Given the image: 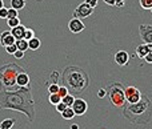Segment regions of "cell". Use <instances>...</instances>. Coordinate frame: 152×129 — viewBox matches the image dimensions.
Instances as JSON below:
<instances>
[{"label": "cell", "mask_w": 152, "mask_h": 129, "mask_svg": "<svg viewBox=\"0 0 152 129\" xmlns=\"http://www.w3.org/2000/svg\"><path fill=\"white\" fill-rule=\"evenodd\" d=\"M66 108H67L66 104H63V103H60V104H58V105H56V111H58L59 113H61V112H63Z\"/></svg>", "instance_id": "33"}, {"label": "cell", "mask_w": 152, "mask_h": 129, "mask_svg": "<svg viewBox=\"0 0 152 129\" xmlns=\"http://www.w3.org/2000/svg\"><path fill=\"white\" fill-rule=\"evenodd\" d=\"M104 3L108 5H115V0H104Z\"/></svg>", "instance_id": "38"}, {"label": "cell", "mask_w": 152, "mask_h": 129, "mask_svg": "<svg viewBox=\"0 0 152 129\" xmlns=\"http://www.w3.org/2000/svg\"><path fill=\"white\" fill-rule=\"evenodd\" d=\"M51 79L53 80V83H56V81H58V79H59V72L53 71V72H52V75H51Z\"/></svg>", "instance_id": "35"}, {"label": "cell", "mask_w": 152, "mask_h": 129, "mask_svg": "<svg viewBox=\"0 0 152 129\" xmlns=\"http://www.w3.org/2000/svg\"><path fill=\"white\" fill-rule=\"evenodd\" d=\"M7 12H8V8L5 7L0 8V19H7Z\"/></svg>", "instance_id": "32"}, {"label": "cell", "mask_w": 152, "mask_h": 129, "mask_svg": "<svg viewBox=\"0 0 152 129\" xmlns=\"http://www.w3.org/2000/svg\"><path fill=\"white\" fill-rule=\"evenodd\" d=\"M84 3H87V4H88L91 8H96V7H97V3H99V0H86Z\"/></svg>", "instance_id": "31"}, {"label": "cell", "mask_w": 152, "mask_h": 129, "mask_svg": "<svg viewBox=\"0 0 152 129\" xmlns=\"http://www.w3.org/2000/svg\"><path fill=\"white\" fill-rule=\"evenodd\" d=\"M13 56H15L16 59H23L24 57V52H23V51H19L18 49L15 53H13Z\"/></svg>", "instance_id": "34"}, {"label": "cell", "mask_w": 152, "mask_h": 129, "mask_svg": "<svg viewBox=\"0 0 152 129\" xmlns=\"http://www.w3.org/2000/svg\"><path fill=\"white\" fill-rule=\"evenodd\" d=\"M135 53H136V56L139 59H144L145 55L148 53L147 47H145V43H144V44H139V45H137L136 49H135Z\"/></svg>", "instance_id": "15"}, {"label": "cell", "mask_w": 152, "mask_h": 129, "mask_svg": "<svg viewBox=\"0 0 152 129\" xmlns=\"http://www.w3.org/2000/svg\"><path fill=\"white\" fill-rule=\"evenodd\" d=\"M16 85L19 88H26L29 87V75L26 71H21L20 73L16 76Z\"/></svg>", "instance_id": "12"}, {"label": "cell", "mask_w": 152, "mask_h": 129, "mask_svg": "<svg viewBox=\"0 0 152 129\" xmlns=\"http://www.w3.org/2000/svg\"><path fill=\"white\" fill-rule=\"evenodd\" d=\"M3 1H4V0H3Z\"/></svg>", "instance_id": "43"}, {"label": "cell", "mask_w": 152, "mask_h": 129, "mask_svg": "<svg viewBox=\"0 0 152 129\" xmlns=\"http://www.w3.org/2000/svg\"><path fill=\"white\" fill-rule=\"evenodd\" d=\"M139 33L145 44H152V25L151 24H140Z\"/></svg>", "instance_id": "8"}, {"label": "cell", "mask_w": 152, "mask_h": 129, "mask_svg": "<svg viewBox=\"0 0 152 129\" xmlns=\"http://www.w3.org/2000/svg\"><path fill=\"white\" fill-rule=\"evenodd\" d=\"M68 93H69V92H68V89H67V88L64 87V85H63V87H60V88H59V92H58V95L60 96L61 99H63L64 96H67V95H68Z\"/></svg>", "instance_id": "29"}, {"label": "cell", "mask_w": 152, "mask_h": 129, "mask_svg": "<svg viewBox=\"0 0 152 129\" xmlns=\"http://www.w3.org/2000/svg\"><path fill=\"white\" fill-rule=\"evenodd\" d=\"M16 47H18L19 51H23L26 52L28 49V41L26 39H20V40H16Z\"/></svg>", "instance_id": "20"}, {"label": "cell", "mask_w": 152, "mask_h": 129, "mask_svg": "<svg viewBox=\"0 0 152 129\" xmlns=\"http://www.w3.org/2000/svg\"><path fill=\"white\" fill-rule=\"evenodd\" d=\"M32 37H35V31L31 28H26V32H24V39L28 41V40H31Z\"/></svg>", "instance_id": "27"}, {"label": "cell", "mask_w": 152, "mask_h": 129, "mask_svg": "<svg viewBox=\"0 0 152 129\" xmlns=\"http://www.w3.org/2000/svg\"><path fill=\"white\" fill-rule=\"evenodd\" d=\"M13 43H16V39L12 36L11 31L1 32V35H0V44H1L3 47H7V45L13 44Z\"/></svg>", "instance_id": "13"}, {"label": "cell", "mask_w": 152, "mask_h": 129, "mask_svg": "<svg viewBox=\"0 0 152 129\" xmlns=\"http://www.w3.org/2000/svg\"><path fill=\"white\" fill-rule=\"evenodd\" d=\"M123 116L132 124H147L152 116V104L147 97H142L137 103L124 105Z\"/></svg>", "instance_id": "2"}, {"label": "cell", "mask_w": 152, "mask_h": 129, "mask_svg": "<svg viewBox=\"0 0 152 129\" xmlns=\"http://www.w3.org/2000/svg\"><path fill=\"white\" fill-rule=\"evenodd\" d=\"M60 85L58 83H52L51 85H48V95H52V93H58Z\"/></svg>", "instance_id": "23"}, {"label": "cell", "mask_w": 152, "mask_h": 129, "mask_svg": "<svg viewBox=\"0 0 152 129\" xmlns=\"http://www.w3.org/2000/svg\"><path fill=\"white\" fill-rule=\"evenodd\" d=\"M5 48V52L8 53V55H13V53L18 51V47H16V43H13V44H10V45H7V47H4Z\"/></svg>", "instance_id": "25"}, {"label": "cell", "mask_w": 152, "mask_h": 129, "mask_svg": "<svg viewBox=\"0 0 152 129\" xmlns=\"http://www.w3.org/2000/svg\"><path fill=\"white\" fill-rule=\"evenodd\" d=\"M60 115H61V117H63L64 120H72L75 117V112H74V109H72L71 107H67V108L64 109Z\"/></svg>", "instance_id": "17"}, {"label": "cell", "mask_w": 152, "mask_h": 129, "mask_svg": "<svg viewBox=\"0 0 152 129\" xmlns=\"http://www.w3.org/2000/svg\"><path fill=\"white\" fill-rule=\"evenodd\" d=\"M69 128H71V129H79V125L77 124H72Z\"/></svg>", "instance_id": "40"}, {"label": "cell", "mask_w": 152, "mask_h": 129, "mask_svg": "<svg viewBox=\"0 0 152 129\" xmlns=\"http://www.w3.org/2000/svg\"><path fill=\"white\" fill-rule=\"evenodd\" d=\"M71 108L74 109L75 116H83L87 112V109H88V104H87V101L83 100V99H75Z\"/></svg>", "instance_id": "9"}, {"label": "cell", "mask_w": 152, "mask_h": 129, "mask_svg": "<svg viewBox=\"0 0 152 129\" xmlns=\"http://www.w3.org/2000/svg\"><path fill=\"white\" fill-rule=\"evenodd\" d=\"M126 4V0H115V7H123Z\"/></svg>", "instance_id": "37"}, {"label": "cell", "mask_w": 152, "mask_h": 129, "mask_svg": "<svg viewBox=\"0 0 152 129\" xmlns=\"http://www.w3.org/2000/svg\"><path fill=\"white\" fill-rule=\"evenodd\" d=\"M40 45H42V41H40L37 37H32L31 40H28V49L36 51L40 48Z\"/></svg>", "instance_id": "16"}, {"label": "cell", "mask_w": 152, "mask_h": 129, "mask_svg": "<svg viewBox=\"0 0 152 129\" xmlns=\"http://www.w3.org/2000/svg\"><path fill=\"white\" fill-rule=\"evenodd\" d=\"M24 32H26V27L21 25V24H19L15 28H11V33H12V36L15 37L16 40L24 39Z\"/></svg>", "instance_id": "14"}, {"label": "cell", "mask_w": 152, "mask_h": 129, "mask_svg": "<svg viewBox=\"0 0 152 129\" xmlns=\"http://www.w3.org/2000/svg\"><path fill=\"white\" fill-rule=\"evenodd\" d=\"M13 124H15L13 119H5L0 122V129H12Z\"/></svg>", "instance_id": "19"}, {"label": "cell", "mask_w": 152, "mask_h": 129, "mask_svg": "<svg viewBox=\"0 0 152 129\" xmlns=\"http://www.w3.org/2000/svg\"><path fill=\"white\" fill-rule=\"evenodd\" d=\"M151 12H152V8H151Z\"/></svg>", "instance_id": "42"}, {"label": "cell", "mask_w": 152, "mask_h": 129, "mask_svg": "<svg viewBox=\"0 0 152 129\" xmlns=\"http://www.w3.org/2000/svg\"><path fill=\"white\" fill-rule=\"evenodd\" d=\"M24 71L21 67L15 65V64L10 63L7 65L0 68V85L7 89H11L16 85V76Z\"/></svg>", "instance_id": "4"}, {"label": "cell", "mask_w": 152, "mask_h": 129, "mask_svg": "<svg viewBox=\"0 0 152 129\" xmlns=\"http://www.w3.org/2000/svg\"><path fill=\"white\" fill-rule=\"evenodd\" d=\"M144 60H145V63L152 64V53H147V55H145V57H144Z\"/></svg>", "instance_id": "36"}, {"label": "cell", "mask_w": 152, "mask_h": 129, "mask_svg": "<svg viewBox=\"0 0 152 129\" xmlns=\"http://www.w3.org/2000/svg\"><path fill=\"white\" fill-rule=\"evenodd\" d=\"M140 1V7L143 9H151L152 8V0H139Z\"/></svg>", "instance_id": "26"}, {"label": "cell", "mask_w": 152, "mask_h": 129, "mask_svg": "<svg viewBox=\"0 0 152 129\" xmlns=\"http://www.w3.org/2000/svg\"><path fill=\"white\" fill-rule=\"evenodd\" d=\"M4 7V1H3V0H0V8H3Z\"/></svg>", "instance_id": "41"}, {"label": "cell", "mask_w": 152, "mask_h": 129, "mask_svg": "<svg viewBox=\"0 0 152 129\" xmlns=\"http://www.w3.org/2000/svg\"><path fill=\"white\" fill-rule=\"evenodd\" d=\"M7 24H8V27H10V28H15V27H18V25H19V24H20V19H19V17L8 19Z\"/></svg>", "instance_id": "24"}, {"label": "cell", "mask_w": 152, "mask_h": 129, "mask_svg": "<svg viewBox=\"0 0 152 129\" xmlns=\"http://www.w3.org/2000/svg\"><path fill=\"white\" fill-rule=\"evenodd\" d=\"M68 28L72 33H80L81 31H84L86 25H84V23L81 21V19L72 17L71 20L68 21Z\"/></svg>", "instance_id": "10"}, {"label": "cell", "mask_w": 152, "mask_h": 129, "mask_svg": "<svg viewBox=\"0 0 152 129\" xmlns=\"http://www.w3.org/2000/svg\"><path fill=\"white\" fill-rule=\"evenodd\" d=\"M0 109H12L23 112L29 121L35 117V103L31 95V88H20L19 91H0Z\"/></svg>", "instance_id": "1"}, {"label": "cell", "mask_w": 152, "mask_h": 129, "mask_svg": "<svg viewBox=\"0 0 152 129\" xmlns=\"http://www.w3.org/2000/svg\"><path fill=\"white\" fill-rule=\"evenodd\" d=\"M113 60H115V63L118 64V65L120 67H124L128 64L129 61V55L127 51H118V52L115 53V56H113Z\"/></svg>", "instance_id": "11"}, {"label": "cell", "mask_w": 152, "mask_h": 129, "mask_svg": "<svg viewBox=\"0 0 152 129\" xmlns=\"http://www.w3.org/2000/svg\"><path fill=\"white\" fill-rule=\"evenodd\" d=\"M63 84L68 89L69 93H79L84 92L88 87V76L83 69L77 67H67L63 72Z\"/></svg>", "instance_id": "3"}, {"label": "cell", "mask_w": 152, "mask_h": 129, "mask_svg": "<svg viewBox=\"0 0 152 129\" xmlns=\"http://www.w3.org/2000/svg\"><path fill=\"white\" fill-rule=\"evenodd\" d=\"M145 47H147L148 53H152V44H145Z\"/></svg>", "instance_id": "39"}, {"label": "cell", "mask_w": 152, "mask_h": 129, "mask_svg": "<svg viewBox=\"0 0 152 129\" xmlns=\"http://www.w3.org/2000/svg\"><path fill=\"white\" fill-rule=\"evenodd\" d=\"M107 93H108L111 104L113 107H116V108H124L127 101H126V96H124V88L121 87L120 83L115 81L112 84H110Z\"/></svg>", "instance_id": "5"}, {"label": "cell", "mask_w": 152, "mask_h": 129, "mask_svg": "<svg viewBox=\"0 0 152 129\" xmlns=\"http://www.w3.org/2000/svg\"><path fill=\"white\" fill-rule=\"evenodd\" d=\"M13 17H19V11L13 9V8H8L7 19H13Z\"/></svg>", "instance_id": "28"}, {"label": "cell", "mask_w": 152, "mask_h": 129, "mask_svg": "<svg viewBox=\"0 0 152 129\" xmlns=\"http://www.w3.org/2000/svg\"><path fill=\"white\" fill-rule=\"evenodd\" d=\"M105 96H107V89H104V88H100V89L97 91V97H99V99H104Z\"/></svg>", "instance_id": "30"}, {"label": "cell", "mask_w": 152, "mask_h": 129, "mask_svg": "<svg viewBox=\"0 0 152 129\" xmlns=\"http://www.w3.org/2000/svg\"><path fill=\"white\" fill-rule=\"evenodd\" d=\"M48 101H50V104H52V105H58V104L61 103V97L58 95V93H52V95L48 96Z\"/></svg>", "instance_id": "21"}, {"label": "cell", "mask_w": 152, "mask_h": 129, "mask_svg": "<svg viewBox=\"0 0 152 129\" xmlns=\"http://www.w3.org/2000/svg\"><path fill=\"white\" fill-rule=\"evenodd\" d=\"M94 13V8H91L87 3H81L76 7V9L74 11V17H77V19H81L83 20L84 17H88Z\"/></svg>", "instance_id": "7"}, {"label": "cell", "mask_w": 152, "mask_h": 129, "mask_svg": "<svg viewBox=\"0 0 152 129\" xmlns=\"http://www.w3.org/2000/svg\"><path fill=\"white\" fill-rule=\"evenodd\" d=\"M74 101H75V96H72V93H68L67 96H64V97L61 99V103L66 104V107H72Z\"/></svg>", "instance_id": "22"}, {"label": "cell", "mask_w": 152, "mask_h": 129, "mask_svg": "<svg viewBox=\"0 0 152 129\" xmlns=\"http://www.w3.org/2000/svg\"><path fill=\"white\" fill-rule=\"evenodd\" d=\"M124 96H126V101L128 104H135L142 99V93L136 87H126L124 88Z\"/></svg>", "instance_id": "6"}, {"label": "cell", "mask_w": 152, "mask_h": 129, "mask_svg": "<svg viewBox=\"0 0 152 129\" xmlns=\"http://www.w3.org/2000/svg\"><path fill=\"white\" fill-rule=\"evenodd\" d=\"M26 7V0H11V8L20 11Z\"/></svg>", "instance_id": "18"}]
</instances>
